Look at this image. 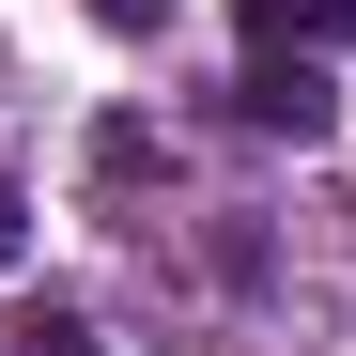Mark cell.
<instances>
[{"mask_svg":"<svg viewBox=\"0 0 356 356\" xmlns=\"http://www.w3.org/2000/svg\"><path fill=\"white\" fill-rule=\"evenodd\" d=\"M232 108H248L264 140H325V124H341V93H325V47H248Z\"/></svg>","mask_w":356,"mask_h":356,"instance_id":"cell-1","label":"cell"},{"mask_svg":"<svg viewBox=\"0 0 356 356\" xmlns=\"http://www.w3.org/2000/svg\"><path fill=\"white\" fill-rule=\"evenodd\" d=\"M248 47H356V0H232Z\"/></svg>","mask_w":356,"mask_h":356,"instance_id":"cell-2","label":"cell"},{"mask_svg":"<svg viewBox=\"0 0 356 356\" xmlns=\"http://www.w3.org/2000/svg\"><path fill=\"white\" fill-rule=\"evenodd\" d=\"M0 356H108V341H93V310L31 294V310H0Z\"/></svg>","mask_w":356,"mask_h":356,"instance_id":"cell-3","label":"cell"},{"mask_svg":"<svg viewBox=\"0 0 356 356\" xmlns=\"http://www.w3.org/2000/svg\"><path fill=\"white\" fill-rule=\"evenodd\" d=\"M93 186L140 202V186H155V124H93Z\"/></svg>","mask_w":356,"mask_h":356,"instance_id":"cell-4","label":"cell"},{"mask_svg":"<svg viewBox=\"0 0 356 356\" xmlns=\"http://www.w3.org/2000/svg\"><path fill=\"white\" fill-rule=\"evenodd\" d=\"M93 31H124V47H140V31H170V0H93Z\"/></svg>","mask_w":356,"mask_h":356,"instance_id":"cell-5","label":"cell"},{"mask_svg":"<svg viewBox=\"0 0 356 356\" xmlns=\"http://www.w3.org/2000/svg\"><path fill=\"white\" fill-rule=\"evenodd\" d=\"M16 248H31V186L0 170V264H16Z\"/></svg>","mask_w":356,"mask_h":356,"instance_id":"cell-6","label":"cell"}]
</instances>
